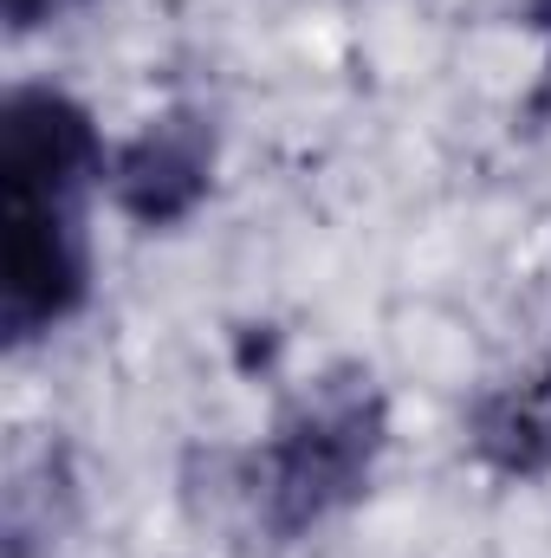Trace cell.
I'll list each match as a JSON object with an SVG mask.
<instances>
[{"mask_svg": "<svg viewBox=\"0 0 551 558\" xmlns=\"http://www.w3.org/2000/svg\"><path fill=\"white\" fill-rule=\"evenodd\" d=\"M111 175L98 118L59 85H13L0 105V331L33 344L91 299V195Z\"/></svg>", "mask_w": 551, "mask_h": 558, "instance_id": "cell-1", "label": "cell"}, {"mask_svg": "<svg viewBox=\"0 0 551 558\" xmlns=\"http://www.w3.org/2000/svg\"><path fill=\"white\" fill-rule=\"evenodd\" d=\"M383 441L390 410L370 371H331L273 422V435H260L247 454H228L234 500L267 546H292L370 494Z\"/></svg>", "mask_w": 551, "mask_h": 558, "instance_id": "cell-2", "label": "cell"}, {"mask_svg": "<svg viewBox=\"0 0 551 558\" xmlns=\"http://www.w3.org/2000/svg\"><path fill=\"white\" fill-rule=\"evenodd\" d=\"M215 156H221L215 118L195 105H175L111 149L105 189H111L118 215H131L137 228H182L215 189Z\"/></svg>", "mask_w": 551, "mask_h": 558, "instance_id": "cell-3", "label": "cell"}, {"mask_svg": "<svg viewBox=\"0 0 551 558\" xmlns=\"http://www.w3.org/2000/svg\"><path fill=\"white\" fill-rule=\"evenodd\" d=\"M474 454L506 481H546L551 474V371L532 384L487 390L467 416Z\"/></svg>", "mask_w": 551, "mask_h": 558, "instance_id": "cell-4", "label": "cell"}, {"mask_svg": "<svg viewBox=\"0 0 551 558\" xmlns=\"http://www.w3.org/2000/svg\"><path fill=\"white\" fill-rule=\"evenodd\" d=\"M78 7H91V0H0V13H7V26H13V33H39V26H52V20L78 13Z\"/></svg>", "mask_w": 551, "mask_h": 558, "instance_id": "cell-5", "label": "cell"}, {"mask_svg": "<svg viewBox=\"0 0 551 558\" xmlns=\"http://www.w3.org/2000/svg\"><path fill=\"white\" fill-rule=\"evenodd\" d=\"M526 20H532L539 33H551V0H526Z\"/></svg>", "mask_w": 551, "mask_h": 558, "instance_id": "cell-6", "label": "cell"}]
</instances>
